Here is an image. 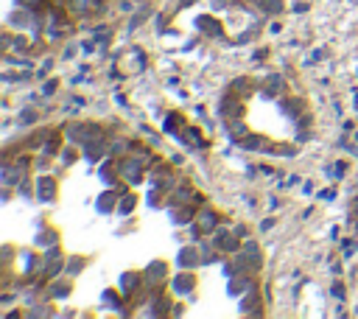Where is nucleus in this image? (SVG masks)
<instances>
[{"label":"nucleus","mask_w":358,"mask_h":319,"mask_svg":"<svg viewBox=\"0 0 358 319\" xmlns=\"http://www.w3.org/2000/svg\"><path fill=\"white\" fill-rule=\"evenodd\" d=\"M241 146L247 151H272V143L266 138H258V134H243Z\"/></svg>","instance_id":"f257e3e1"},{"label":"nucleus","mask_w":358,"mask_h":319,"mask_svg":"<svg viewBox=\"0 0 358 319\" xmlns=\"http://www.w3.org/2000/svg\"><path fill=\"white\" fill-rule=\"evenodd\" d=\"M176 263L182 266V269H190V266H196V263H202V255H199V249L196 246H185L182 252H179V258H176Z\"/></svg>","instance_id":"f03ea898"},{"label":"nucleus","mask_w":358,"mask_h":319,"mask_svg":"<svg viewBox=\"0 0 358 319\" xmlns=\"http://www.w3.org/2000/svg\"><path fill=\"white\" fill-rule=\"evenodd\" d=\"M213 246H216V249H224V252H235L238 249V238L230 235V233H218L216 241H213Z\"/></svg>","instance_id":"7ed1b4c3"},{"label":"nucleus","mask_w":358,"mask_h":319,"mask_svg":"<svg viewBox=\"0 0 358 319\" xmlns=\"http://www.w3.org/2000/svg\"><path fill=\"white\" fill-rule=\"evenodd\" d=\"M218 224V216L213 210H205V213H199V218H196V230H202V233H210L213 227Z\"/></svg>","instance_id":"20e7f679"},{"label":"nucleus","mask_w":358,"mask_h":319,"mask_svg":"<svg viewBox=\"0 0 358 319\" xmlns=\"http://www.w3.org/2000/svg\"><path fill=\"white\" fill-rule=\"evenodd\" d=\"M121 171H123V176H126L129 182H140V179H143L140 163H135V160H123V163H121Z\"/></svg>","instance_id":"39448f33"},{"label":"nucleus","mask_w":358,"mask_h":319,"mask_svg":"<svg viewBox=\"0 0 358 319\" xmlns=\"http://www.w3.org/2000/svg\"><path fill=\"white\" fill-rule=\"evenodd\" d=\"M140 280H143V275H135V271H126V275L121 277V291L123 294H132L140 288Z\"/></svg>","instance_id":"423d86ee"},{"label":"nucleus","mask_w":358,"mask_h":319,"mask_svg":"<svg viewBox=\"0 0 358 319\" xmlns=\"http://www.w3.org/2000/svg\"><path fill=\"white\" fill-rule=\"evenodd\" d=\"M193 286H196L193 275H179L174 280V291L176 294H190V291H193Z\"/></svg>","instance_id":"0eeeda50"},{"label":"nucleus","mask_w":358,"mask_h":319,"mask_svg":"<svg viewBox=\"0 0 358 319\" xmlns=\"http://www.w3.org/2000/svg\"><path fill=\"white\" fill-rule=\"evenodd\" d=\"M154 277H157V280H163V277H165V266H163V263H151L146 271H143V280H146V286H154Z\"/></svg>","instance_id":"6e6552de"},{"label":"nucleus","mask_w":358,"mask_h":319,"mask_svg":"<svg viewBox=\"0 0 358 319\" xmlns=\"http://www.w3.org/2000/svg\"><path fill=\"white\" fill-rule=\"evenodd\" d=\"M196 26H199L202 31H207L210 37H218V34H221V26H218L213 17H199V20H196Z\"/></svg>","instance_id":"1a4fd4ad"},{"label":"nucleus","mask_w":358,"mask_h":319,"mask_svg":"<svg viewBox=\"0 0 358 319\" xmlns=\"http://www.w3.org/2000/svg\"><path fill=\"white\" fill-rule=\"evenodd\" d=\"M53 191H56V185H53L51 176H48V179H39L37 193H39V199H42V202H51V199H53Z\"/></svg>","instance_id":"9d476101"},{"label":"nucleus","mask_w":358,"mask_h":319,"mask_svg":"<svg viewBox=\"0 0 358 319\" xmlns=\"http://www.w3.org/2000/svg\"><path fill=\"white\" fill-rule=\"evenodd\" d=\"M115 196H118V193H104V196L98 199V213H109V210H115Z\"/></svg>","instance_id":"9b49d317"},{"label":"nucleus","mask_w":358,"mask_h":319,"mask_svg":"<svg viewBox=\"0 0 358 319\" xmlns=\"http://www.w3.org/2000/svg\"><path fill=\"white\" fill-rule=\"evenodd\" d=\"M135 204H137V196H135V193H126V196L121 199V204H118V213H121V216H126Z\"/></svg>","instance_id":"f8f14e48"},{"label":"nucleus","mask_w":358,"mask_h":319,"mask_svg":"<svg viewBox=\"0 0 358 319\" xmlns=\"http://www.w3.org/2000/svg\"><path fill=\"white\" fill-rule=\"evenodd\" d=\"M165 132H171V134L182 132V118H179V115H168V121H165Z\"/></svg>","instance_id":"ddd939ff"},{"label":"nucleus","mask_w":358,"mask_h":319,"mask_svg":"<svg viewBox=\"0 0 358 319\" xmlns=\"http://www.w3.org/2000/svg\"><path fill=\"white\" fill-rule=\"evenodd\" d=\"M182 138L188 140V143L193 146V149H202V138H199V132H196L193 126H190V129H185V132H182Z\"/></svg>","instance_id":"4468645a"},{"label":"nucleus","mask_w":358,"mask_h":319,"mask_svg":"<svg viewBox=\"0 0 358 319\" xmlns=\"http://www.w3.org/2000/svg\"><path fill=\"white\" fill-rule=\"evenodd\" d=\"M101 176H104V182H112V179L118 176L115 165H112V163H104V168H101Z\"/></svg>","instance_id":"2eb2a0df"},{"label":"nucleus","mask_w":358,"mask_h":319,"mask_svg":"<svg viewBox=\"0 0 358 319\" xmlns=\"http://www.w3.org/2000/svg\"><path fill=\"white\" fill-rule=\"evenodd\" d=\"M37 244H56V233H53V230H48V233H39L37 235Z\"/></svg>","instance_id":"dca6fc26"},{"label":"nucleus","mask_w":358,"mask_h":319,"mask_svg":"<svg viewBox=\"0 0 358 319\" xmlns=\"http://www.w3.org/2000/svg\"><path fill=\"white\" fill-rule=\"evenodd\" d=\"M188 221H190V208L174 213V224H188Z\"/></svg>","instance_id":"f3484780"},{"label":"nucleus","mask_w":358,"mask_h":319,"mask_svg":"<svg viewBox=\"0 0 358 319\" xmlns=\"http://www.w3.org/2000/svg\"><path fill=\"white\" fill-rule=\"evenodd\" d=\"M104 303L109 305V308H121V300H118V294H112V291H104Z\"/></svg>","instance_id":"a211bd4d"},{"label":"nucleus","mask_w":358,"mask_h":319,"mask_svg":"<svg viewBox=\"0 0 358 319\" xmlns=\"http://www.w3.org/2000/svg\"><path fill=\"white\" fill-rule=\"evenodd\" d=\"M84 269V261L81 258H70V275H76V271Z\"/></svg>","instance_id":"6ab92c4d"},{"label":"nucleus","mask_w":358,"mask_h":319,"mask_svg":"<svg viewBox=\"0 0 358 319\" xmlns=\"http://www.w3.org/2000/svg\"><path fill=\"white\" fill-rule=\"evenodd\" d=\"M51 294L53 297H64V294H70V286H51Z\"/></svg>","instance_id":"aec40b11"},{"label":"nucleus","mask_w":358,"mask_h":319,"mask_svg":"<svg viewBox=\"0 0 358 319\" xmlns=\"http://www.w3.org/2000/svg\"><path fill=\"white\" fill-rule=\"evenodd\" d=\"M227 132H230L232 138H235V134H247V126H241V123H232V126L227 129Z\"/></svg>","instance_id":"412c9836"},{"label":"nucleus","mask_w":358,"mask_h":319,"mask_svg":"<svg viewBox=\"0 0 358 319\" xmlns=\"http://www.w3.org/2000/svg\"><path fill=\"white\" fill-rule=\"evenodd\" d=\"M330 294H333V297H344V288H342V283H333Z\"/></svg>","instance_id":"4be33fe9"},{"label":"nucleus","mask_w":358,"mask_h":319,"mask_svg":"<svg viewBox=\"0 0 358 319\" xmlns=\"http://www.w3.org/2000/svg\"><path fill=\"white\" fill-rule=\"evenodd\" d=\"M87 3H101V0H87Z\"/></svg>","instance_id":"5701e85b"}]
</instances>
